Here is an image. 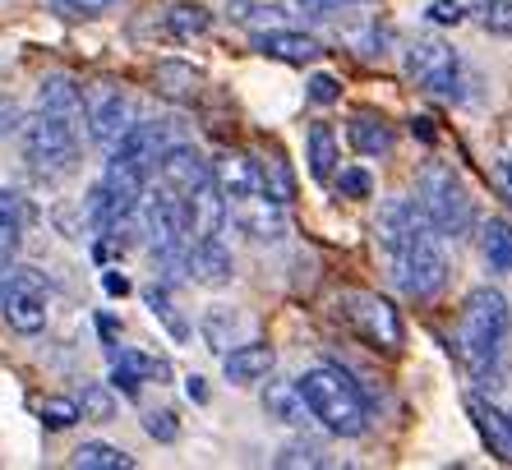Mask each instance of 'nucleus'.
<instances>
[{"mask_svg": "<svg viewBox=\"0 0 512 470\" xmlns=\"http://www.w3.org/2000/svg\"><path fill=\"white\" fill-rule=\"evenodd\" d=\"M508 337H512V309L503 300V291L476 286L462 300L453 346H457V360L466 365V374L489 392L499 388L503 369H508Z\"/></svg>", "mask_w": 512, "mask_h": 470, "instance_id": "nucleus-1", "label": "nucleus"}, {"mask_svg": "<svg viewBox=\"0 0 512 470\" xmlns=\"http://www.w3.org/2000/svg\"><path fill=\"white\" fill-rule=\"evenodd\" d=\"M305 411L337 438H360L370 429V406L360 397V388L351 383V374L337 365H314L305 369V378H296Z\"/></svg>", "mask_w": 512, "mask_h": 470, "instance_id": "nucleus-2", "label": "nucleus"}, {"mask_svg": "<svg viewBox=\"0 0 512 470\" xmlns=\"http://www.w3.org/2000/svg\"><path fill=\"white\" fill-rule=\"evenodd\" d=\"M416 203L425 208L429 226L443 235V240H462L476 222V208H471V194H466L462 176H457L448 162H425L416 171Z\"/></svg>", "mask_w": 512, "mask_h": 470, "instance_id": "nucleus-3", "label": "nucleus"}, {"mask_svg": "<svg viewBox=\"0 0 512 470\" xmlns=\"http://www.w3.org/2000/svg\"><path fill=\"white\" fill-rule=\"evenodd\" d=\"M24 157L37 176H65L79 162V120L33 111L24 120Z\"/></svg>", "mask_w": 512, "mask_h": 470, "instance_id": "nucleus-4", "label": "nucleus"}, {"mask_svg": "<svg viewBox=\"0 0 512 470\" xmlns=\"http://www.w3.org/2000/svg\"><path fill=\"white\" fill-rule=\"evenodd\" d=\"M393 263V282L397 291L416 295V300H429V295H439L443 282H448V259H443V235L439 231H425L416 235L406 249L388 254Z\"/></svg>", "mask_w": 512, "mask_h": 470, "instance_id": "nucleus-5", "label": "nucleus"}, {"mask_svg": "<svg viewBox=\"0 0 512 470\" xmlns=\"http://www.w3.org/2000/svg\"><path fill=\"white\" fill-rule=\"evenodd\" d=\"M406 74L434 97H462V60L434 33H420L406 47Z\"/></svg>", "mask_w": 512, "mask_h": 470, "instance_id": "nucleus-6", "label": "nucleus"}, {"mask_svg": "<svg viewBox=\"0 0 512 470\" xmlns=\"http://www.w3.org/2000/svg\"><path fill=\"white\" fill-rule=\"evenodd\" d=\"M337 314L370 341V346H379V351H402V318H397V309L388 305L383 295L346 291V295H337Z\"/></svg>", "mask_w": 512, "mask_h": 470, "instance_id": "nucleus-7", "label": "nucleus"}, {"mask_svg": "<svg viewBox=\"0 0 512 470\" xmlns=\"http://www.w3.org/2000/svg\"><path fill=\"white\" fill-rule=\"evenodd\" d=\"M134 120H139V111H134L125 88H116V83H93V88H84V125H88V134H93V143L111 148Z\"/></svg>", "mask_w": 512, "mask_h": 470, "instance_id": "nucleus-8", "label": "nucleus"}, {"mask_svg": "<svg viewBox=\"0 0 512 470\" xmlns=\"http://www.w3.org/2000/svg\"><path fill=\"white\" fill-rule=\"evenodd\" d=\"M227 222L236 226L240 235H250V240L268 245V240H282L286 235V208L254 189V194H245V199L227 203Z\"/></svg>", "mask_w": 512, "mask_h": 470, "instance_id": "nucleus-9", "label": "nucleus"}, {"mask_svg": "<svg viewBox=\"0 0 512 470\" xmlns=\"http://www.w3.org/2000/svg\"><path fill=\"white\" fill-rule=\"evenodd\" d=\"M425 231H434L429 226V217H425V208H420L416 199H388L379 208V222H374V235H379V245H383V254H397V249H406L416 235H425Z\"/></svg>", "mask_w": 512, "mask_h": 470, "instance_id": "nucleus-10", "label": "nucleus"}, {"mask_svg": "<svg viewBox=\"0 0 512 470\" xmlns=\"http://www.w3.org/2000/svg\"><path fill=\"white\" fill-rule=\"evenodd\" d=\"M153 171H157V185H167L171 194H180V199H185V194H194L203 180H213L199 148H194V143H180V139L162 148V157L153 162Z\"/></svg>", "mask_w": 512, "mask_h": 470, "instance_id": "nucleus-11", "label": "nucleus"}, {"mask_svg": "<svg viewBox=\"0 0 512 470\" xmlns=\"http://www.w3.org/2000/svg\"><path fill=\"white\" fill-rule=\"evenodd\" d=\"M185 272H190V282L208 286V291H222L236 277V259H231V249L217 235H194L190 249H185Z\"/></svg>", "mask_w": 512, "mask_h": 470, "instance_id": "nucleus-12", "label": "nucleus"}, {"mask_svg": "<svg viewBox=\"0 0 512 470\" xmlns=\"http://www.w3.org/2000/svg\"><path fill=\"white\" fill-rule=\"evenodd\" d=\"M466 415H471V424H476L480 443L489 447V457H499L512 466V415H503L499 406L489 397H480V392H471L466 397Z\"/></svg>", "mask_w": 512, "mask_h": 470, "instance_id": "nucleus-13", "label": "nucleus"}, {"mask_svg": "<svg viewBox=\"0 0 512 470\" xmlns=\"http://www.w3.org/2000/svg\"><path fill=\"white\" fill-rule=\"evenodd\" d=\"M273 365H277V351L268 341H245V346L236 341V346L222 355V374H227V383H236V388L263 383V378L273 374Z\"/></svg>", "mask_w": 512, "mask_h": 470, "instance_id": "nucleus-14", "label": "nucleus"}, {"mask_svg": "<svg viewBox=\"0 0 512 470\" xmlns=\"http://www.w3.org/2000/svg\"><path fill=\"white\" fill-rule=\"evenodd\" d=\"M254 47L268 60H282V65H310V60L323 56V42L310 33H296V28H263L254 37Z\"/></svg>", "mask_w": 512, "mask_h": 470, "instance_id": "nucleus-15", "label": "nucleus"}, {"mask_svg": "<svg viewBox=\"0 0 512 470\" xmlns=\"http://www.w3.org/2000/svg\"><path fill=\"white\" fill-rule=\"evenodd\" d=\"M208 176H213L217 194L231 203L259 189V162L250 153H217V162H208Z\"/></svg>", "mask_w": 512, "mask_h": 470, "instance_id": "nucleus-16", "label": "nucleus"}, {"mask_svg": "<svg viewBox=\"0 0 512 470\" xmlns=\"http://www.w3.org/2000/svg\"><path fill=\"white\" fill-rule=\"evenodd\" d=\"M185 226H190V240L194 235H222V226H227V199L217 194L213 180H203L194 194H185Z\"/></svg>", "mask_w": 512, "mask_h": 470, "instance_id": "nucleus-17", "label": "nucleus"}, {"mask_svg": "<svg viewBox=\"0 0 512 470\" xmlns=\"http://www.w3.org/2000/svg\"><path fill=\"white\" fill-rule=\"evenodd\" d=\"M28 226H33V203L14 189H0V263H10L19 254Z\"/></svg>", "mask_w": 512, "mask_h": 470, "instance_id": "nucleus-18", "label": "nucleus"}, {"mask_svg": "<svg viewBox=\"0 0 512 470\" xmlns=\"http://www.w3.org/2000/svg\"><path fill=\"white\" fill-rule=\"evenodd\" d=\"M346 143L360 157H388L393 153V125L379 111H356V116L346 120Z\"/></svg>", "mask_w": 512, "mask_h": 470, "instance_id": "nucleus-19", "label": "nucleus"}, {"mask_svg": "<svg viewBox=\"0 0 512 470\" xmlns=\"http://www.w3.org/2000/svg\"><path fill=\"white\" fill-rule=\"evenodd\" d=\"M37 111H51V116L79 120L84 125V88L70 79V74H51L37 88Z\"/></svg>", "mask_w": 512, "mask_h": 470, "instance_id": "nucleus-20", "label": "nucleus"}, {"mask_svg": "<svg viewBox=\"0 0 512 470\" xmlns=\"http://www.w3.org/2000/svg\"><path fill=\"white\" fill-rule=\"evenodd\" d=\"M263 415L277 424H305V397L291 378H268L263 383Z\"/></svg>", "mask_w": 512, "mask_h": 470, "instance_id": "nucleus-21", "label": "nucleus"}, {"mask_svg": "<svg viewBox=\"0 0 512 470\" xmlns=\"http://www.w3.org/2000/svg\"><path fill=\"white\" fill-rule=\"evenodd\" d=\"M305 162H310V176L319 180V185H328L337 171V162H342V148H337V134L333 125H310V139H305Z\"/></svg>", "mask_w": 512, "mask_h": 470, "instance_id": "nucleus-22", "label": "nucleus"}, {"mask_svg": "<svg viewBox=\"0 0 512 470\" xmlns=\"http://www.w3.org/2000/svg\"><path fill=\"white\" fill-rule=\"evenodd\" d=\"M480 254L489 272H512V222L508 217H489L480 226Z\"/></svg>", "mask_w": 512, "mask_h": 470, "instance_id": "nucleus-23", "label": "nucleus"}, {"mask_svg": "<svg viewBox=\"0 0 512 470\" xmlns=\"http://www.w3.org/2000/svg\"><path fill=\"white\" fill-rule=\"evenodd\" d=\"M162 28H167V37H176V42H194V37H203L213 28V14L203 10V5H194V0H176V5L162 14Z\"/></svg>", "mask_w": 512, "mask_h": 470, "instance_id": "nucleus-24", "label": "nucleus"}, {"mask_svg": "<svg viewBox=\"0 0 512 470\" xmlns=\"http://www.w3.org/2000/svg\"><path fill=\"white\" fill-rule=\"evenodd\" d=\"M240 328H245V318L227 305H213L203 314V341H208V351H217V355H227L231 346H236Z\"/></svg>", "mask_w": 512, "mask_h": 470, "instance_id": "nucleus-25", "label": "nucleus"}, {"mask_svg": "<svg viewBox=\"0 0 512 470\" xmlns=\"http://www.w3.org/2000/svg\"><path fill=\"white\" fill-rule=\"evenodd\" d=\"M259 194H268V199L282 203V208L296 199V176H291V166H286L282 153L259 157Z\"/></svg>", "mask_w": 512, "mask_h": 470, "instance_id": "nucleus-26", "label": "nucleus"}, {"mask_svg": "<svg viewBox=\"0 0 512 470\" xmlns=\"http://www.w3.org/2000/svg\"><path fill=\"white\" fill-rule=\"evenodd\" d=\"M153 79H157V88L167 97H176V102H190V97L203 88V74L194 70V65H185V60H162L153 70Z\"/></svg>", "mask_w": 512, "mask_h": 470, "instance_id": "nucleus-27", "label": "nucleus"}, {"mask_svg": "<svg viewBox=\"0 0 512 470\" xmlns=\"http://www.w3.org/2000/svg\"><path fill=\"white\" fill-rule=\"evenodd\" d=\"M227 14H231V24L263 33V28H282L286 5H282V0H231Z\"/></svg>", "mask_w": 512, "mask_h": 470, "instance_id": "nucleus-28", "label": "nucleus"}, {"mask_svg": "<svg viewBox=\"0 0 512 470\" xmlns=\"http://www.w3.org/2000/svg\"><path fill=\"white\" fill-rule=\"evenodd\" d=\"M74 470H134V457L111 443H79L70 457Z\"/></svg>", "mask_w": 512, "mask_h": 470, "instance_id": "nucleus-29", "label": "nucleus"}, {"mask_svg": "<svg viewBox=\"0 0 512 470\" xmlns=\"http://www.w3.org/2000/svg\"><path fill=\"white\" fill-rule=\"evenodd\" d=\"M143 300H148L153 318L171 332V337H176V341H190V323L180 318V309H176V300L167 295V286H148V291H143Z\"/></svg>", "mask_w": 512, "mask_h": 470, "instance_id": "nucleus-30", "label": "nucleus"}, {"mask_svg": "<svg viewBox=\"0 0 512 470\" xmlns=\"http://www.w3.org/2000/svg\"><path fill=\"white\" fill-rule=\"evenodd\" d=\"M74 401H79V415H84V420H93V424L116 420V392H111L107 383H84Z\"/></svg>", "mask_w": 512, "mask_h": 470, "instance_id": "nucleus-31", "label": "nucleus"}, {"mask_svg": "<svg viewBox=\"0 0 512 470\" xmlns=\"http://www.w3.org/2000/svg\"><path fill=\"white\" fill-rule=\"evenodd\" d=\"M476 24L494 37H512V0H471Z\"/></svg>", "mask_w": 512, "mask_h": 470, "instance_id": "nucleus-32", "label": "nucleus"}, {"mask_svg": "<svg viewBox=\"0 0 512 470\" xmlns=\"http://www.w3.org/2000/svg\"><path fill=\"white\" fill-rule=\"evenodd\" d=\"M37 420L47 424V429H74L84 415H79V401L74 397H42L37 401Z\"/></svg>", "mask_w": 512, "mask_h": 470, "instance_id": "nucleus-33", "label": "nucleus"}, {"mask_svg": "<svg viewBox=\"0 0 512 470\" xmlns=\"http://www.w3.org/2000/svg\"><path fill=\"white\" fill-rule=\"evenodd\" d=\"M111 360H120V365H130L134 374L148 383V378H157V383H167L171 378V365L167 360H157V355H143V351H111Z\"/></svg>", "mask_w": 512, "mask_h": 470, "instance_id": "nucleus-34", "label": "nucleus"}, {"mask_svg": "<svg viewBox=\"0 0 512 470\" xmlns=\"http://www.w3.org/2000/svg\"><path fill=\"white\" fill-rule=\"evenodd\" d=\"M273 466L291 470V466H328V457H323L319 443H286L282 452L273 457Z\"/></svg>", "mask_w": 512, "mask_h": 470, "instance_id": "nucleus-35", "label": "nucleus"}, {"mask_svg": "<svg viewBox=\"0 0 512 470\" xmlns=\"http://www.w3.org/2000/svg\"><path fill=\"white\" fill-rule=\"evenodd\" d=\"M333 180H337V194H342V199H370V189H374L370 171H360V166H351V171H333Z\"/></svg>", "mask_w": 512, "mask_h": 470, "instance_id": "nucleus-36", "label": "nucleus"}, {"mask_svg": "<svg viewBox=\"0 0 512 470\" xmlns=\"http://www.w3.org/2000/svg\"><path fill=\"white\" fill-rule=\"evenodd\" d=\"M51 5H56L60 19H97V14H107L120 0H51Z\"/></svg>", "mask_w": 512, "mask_h": 470, "instance_id": "nucleus-37", "label": "nucleus"}, {"mask_svg": "<svg viewBox=\"0 0 512 470\" xmlns=\"http://www.w3.org/2000/svg\"><path fill=\"white\" fill-rule=\"evenodd\" d=\"M143 429H148V438H157V443H176V434H180V424L171 411H148L143 415Z\"/></svg>", "mask_w": 512, "mask_h": 470, "instance_id": "nucleus-38", "label": "nucleus"}, {"mask_svg": "<svg viewBox=\"0 0 512 470\" xmlns=\"http://www.w3.org/2000/svg\"><path fill=\"white\" fill-rule=\"evenodd\" d=\"M466 14H471V0H434V5H429V19H434V24H462Z\"/></svg>", "mask_w": 512, "mask_h": 470, "instance_id": "nucleus-39", "label": "nucleus"}, {"mask_svg": "<svg viewBox=\"0 0 512 470\" xmlns=\"http://www.w3.org/2000/svg\"><path fill=\"white\" fill-rule=\"evenodd\" d=\"M111 383H116V392H120V397L139 401V392H143V378L134 374L130 365H120V360H111Z\"/></svg>", "mask_w": 512, "mask_h": 470, "instance_id": "nucleus-40", "label": "nucleus"}, {"mask_svg": "<svg viewBox=\"0 0 512 470\" xmlns=\"http://www.w3.org/2000/svg\"><path fill=\"white\" fill-rule=\"evenodd\" d=\"M337 97H342V88H337L333 74H314V79H310V102L314 106H333Z\"/></svg>", "mask_w": 512, "mask_h": 470, "instance_id": "nucleus-41", "label": "nucleus"}, {"mask_svg": "<svg viewBox=\"0 0 512 470\" xmlns=\"http://www.w3.org/2000/svg\"><path fill=\"white\" fill-rule=\"evenodd\" d=\"M19 125H24V111H19V102H14V97H0V139H5V134H14Z\"/></svg>", "mask_w": 512, "mask_h": 470, "instance_id": "nucleus-42", "label": "nucleus"}, {"mask_svg": "<svg viewBox=\"0 0 512 470\" xmlns=\"http://www.w3.org/2000/svg\"><path fill=\"white\" fill-rule=\"evenodd\" d=\"M305 14H314V19H328V14H337L346 5V0H296Z\"/></svg>", "mask_w": 512, "mask_h": 470, "instance_id": "nucleus-43", "label": "nucleus"}, {"mask_svg": "<svg viewBox=\"0 0 512 470\" xmlns=\"http://www.w3.org/2000/svg\"><path fill=\"white\" fill-rule=\"evenodd\" d=\"M102 286H107V295H130V282L120 272H102Z\"/></svg>", "mask_w": 512, "mask_h": 470, "instance_id": "nucleus-44", "label": "nucleus"}, {"mask_svg": "<svg viewBox=\"0 0 512 470\" xmlns=\"http://www.w3.org/2000/svg\"><path fill=\"white\" fill-rule=\"evenodd\" d=\"M185 392H190V401H208V383H203V378H190V383H185Z\"/></svg>", "mask_w": 512, "mask_h": 470, "instance_id": "nucleus-45", "label": "nucleus"}, {"mask_svg": "<svg viewBox=\"0 0 512 470\" xmlns=\"http://www.w3.org/2000/svg\"><path fill=\"white\" fill-rule=\"evenodd\" d=\"M499 189H503V199H508V208H512V176L503 171V166H499Z\"/></svg>", "mask_w": 512, "mask_h": 470, "instance_id": "nucleus-46", "label": "nucleus"}, {"mask_svg": "<svg viewBox=\"0 0 512 470\" xmlns=\"http://www.w3.org/2000/svg\"><path fill=\"white\" fill-rule=\"evenodd\" d=\"M411 130H416L420 139H434V130H429V120H425V116H420V120H411Z\"/></svg>", "mask_w": 512, "mask_h": 470, "instance_id": "nucleus-47", "label": "nucleus"}, {"mask_svg": "<svg viewBox=\"0 0 512 470\" xmlns=\"http://www.w3.org/2000/svg\"><path fill=\"white\" fill-rule=\"evenodd\" d=\"M503 171H508V176H512V148H508V157H503Z\"/></svg>", "mask_w": 512, "mask_h": 470, "instance_id": "nucleus-48", "label": "nucleus"}, {"mask_svg": "<svg viewBox=\"0 0 512 470\" xmlns=\"http://www.w3.org/2000/svg\"><path fill=\"white\" fill-rule=\"evenodd\" d=\"M346 5H360V0H346Z\"/></svg>", "mask_w": 512, "mask_h": 470, "instance_id": "nucleus-49", "label": "nucleus"}, {"mask_svg": "<svg viewBox=\"0 0 512 470\" xmlns=\"http://www.w3.org/2000/svg\"><path fill=\"white\" fill-rule=\"evenodd\" d=\"M508 415H512V411H508Z\"/></svg>", "mask_w": 512, "mask_h": 470, "instance_id": "nucleus-50", "label": "nucleus"}]
</instances>
